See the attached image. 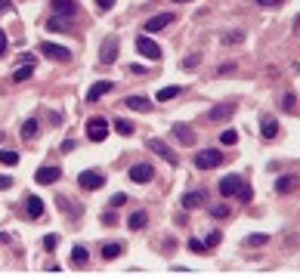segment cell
Returning <instances> with one entry per match:
<instances>
[{
  "label": "cell",
  "mask_w": 300,
  "mask_h": 278,
  "mask_svg": "<svg viewBox=\"0 0 300 278\" xmlns=\"http://www.w3.org/2000/svg\"><path fill=\"white\" fill-rule=\"evenodd\" d=\"M59 176H62V170L56 167V164H43V167H40L38 173H34V179H38L40 185H50V182H56Z\"/></svg>",
  "instance_id": "10"
},
{
  "label": "cell",
  "mask_w": 300,
  "mask_h": 278,
  "mask_svg": "<svg viewBox=\"0 0 300 278\" xmlns=\"http://www.w3.org/2000/svg\"><path fill=\"white\" fill-rule=\"evenodd\" d=\"M174 3H189V0H174Z\"/></svg>",
  "instance_id": "48"
},
{
  "label": "cell",
  "mask_w": 300,
  "mask_h": 278,
  "mask_svg": "<svg viewBox=\"0 0 300 278\" xmlns=\"http://www.w3.org/2000/svg\"><path fill=\"white\" fill-rule=\"evenodd\" d=\"M87 260H90V253H87V247H80V244H77V247L72 250V263H75V266H84Z\"/></svg>",
  "instance_id": "27"
},
{
  "label": "cell",
  "mask_w": 300,
  "mask_h": 278,
  "mask_svg": "<svg viewBox=\"0 0 300 278\" xmlns=\"http://www.w3.org/2000/svg\"><path fill=\"white\" fill-rule=\"evenodd\" d=\"M235 71V65L232 62H229V65H220V68H217V74H220V77H226V74H232Z\"/></svg>",
  "instance_id": "42"
},
{
  "label": "cell",
  "mask_w": 300,
  "mask_h": 278,
  "mask_svg": "<svg viewBox=\"0 0 300 278\" xmlns=\"http://www.w3.org/2000/svg\"><path fill=\"white\" fill-rule=\"evenodd\" d=\"M112 87H114L112 80H96V84L87 90V102H99L102 96H106V93H112Z\"/></svg>",
  "instance_id": "14"
},
{
  "label": "cell",
  "mask_w": 300,
  "mask_h": 278,
  "mask_svg": "<svg viewBox=\"0 0 300 278\" xmlns=\"http://www.w3.org/2000/svg\"><path fill=\"white\" fill-rule=\"evenodd\" d=\"M220 142H223V145H235V142H238V133H235V130H223V133H220Z\"/></svg>",
  "instance_id": "31"
},
{
  "label": "cell",
  "mask_w": 300,
  "mask_h": 278,
  "mask_svg": "<svg viewBox=\"0 0 300 278\" xmlns=\"http://www.w3.org/2000/svg\"><path fill=\"white\" fill-rule=\"evenodd\" d=\"M136 50H140V56H146V59H152V62H158L161 59V46L152 40V37H136Z\"/></svg>",
  "instance_id": "5"
},
{
  "label": "cell",
  "mask_w": 300,
  "mask_h": 278,
  "mask_svg": "<svg viewBox=\"0 0 300 278\" xmlns=\"http://www.w3.org/2000/svg\"><path fill=\"white\" fill-rule=\"evenodd\" d=\"M294 99H297L294 93H285V99H282V108H285V111H294V105H297Z\"/></svg>",
  "instance_id": "34"
},
{
  "label": "cell",
  "mask_w": 300,
  "mask_h": 278,
  "mask_svg": "<svg viewBox=\"0 0 300 278\" xmlns=\"http://www.w3.org/2000/svg\"><path fill=\"white\" fill-rule=\"evenodd\" d=\"M9 9H13V0H0V16L9 13Z\"/></svg>",
  "instance_id": "46"
},
{
  "label": "cell",
  "mask_w": 300,
  "mask_h": 278,
  "mask_svg": "<svg viewBox=\"0 0 300 278\" xmlns=\"http://www.w3.org/2000/svg\"><path fill=\"white\" fill-rule=\"evenodd\" d=\"M235 114V102H220V105H214L211 111H207V118L211 121H226Z\"/></svg>",
  "instance_id": "12"
},
{
  "label": "cell",
  "mask_w": 300,
  "mask_h": 278,
  "mask_svg": "<svg viewBox=\"0 0 300 278\" xmlns=\"http://www.w3.org/2000/svg\"><path fill=\"white\" fill-rule=\"evenodd\" d=\"M211 213H214L217 219H226V216H229V207H226V204H217V207H214Z\"/></svg>",
  "instance_id": "37"
},
{
  "label": "cell",
  "mask_w": 300,
  "mask_h": 278,
  "mask_svg": "<svg viewBox=\"0 0 300 278\" xmlns=\"http://www.w3.org/2000/svg\"><path fill=\"white\" fill-rule=\"evenodd\" d=\"M114 59H118V37H106V43H102V50H99V62L102 65H112Z\"/></svg>",
  "instance_id": "7"
},
{
  "label": "cell",
  "mask_w": 300,
  "mask_h": 278,
  "mask_svg": "<svg viewBox=\"0 0 300 278\" xmlns=\"http://www.w3.org/2000/svg\"><path fill=\"white\" fill-rule=\"evenodd\" d=\"M109 130H112V121H106V118H90L87 121V139L90 142H106Z\"/></svg>",
  "instance_id": "2"
},
{
  "label": "cell",
  "mask_w": 300,
  "mask_h": 278,
  "mask_svg": "<svg viewBox=\"0 0 300 278\" xmlns=\"http://www.w3.org/2000/svg\"><path fill=\"white\" fill-rule=\"evenodd\" d=\"M241 40V31H232V34H223V43H238Z\"/></svg>",
  "instance_id": "40"
},
{
  "label": "cell",
  "mask_w": 300,
  "mask_h": 278,
  "mask_svg": "<svg viewBox=\"0 0 300 278\" xmlns=\"http://www.w3.org/2000/svg\"><path fill=\"white\" fill-rule=\"evenodd\" d=\"M50 3H53V16L68 19V16L77 13V0H50Z\"/></svg>",
  "instance_id": "11"
},
{
  "label": "cell",
  "mask_w": 300,
  "mask_h": 278,
  "mask_svg": "<svg viewBox=\"0 0 300 278\" xmlns=\"http://www.w3.org/2000/svg\"><path fill=\"white\" fill-rule=\"evenodd\" d=\"M59 152H65V155H68V152H75V139H65V142H62V148H59Z\"/></svg>",
  "instance_id": "45"
},
{
  "label": "cell",
  "mask_w": 300,
  "mask_h": 278,
  "mask_svg": "<svg viewBox=\"0 0 300 278\" xmlns=\"http://www.w3.org/2000/svg\"><path fill=\"white\" fill-rule=\"evenodd\" d=\"M177 96H183V87H164V90H158V96H155V99L170 102V99H177Z\"/></svg>",
  "instance_id": "24"
},
{
  "label": "cell",
  "mask_w": 300,
  "mask_h": 278,
  "mask_svg": "<svg viewBox=\"0 0 300 278\" xmlns=\"http://www.w3.org/2000/svg\"><path fill=\"white\" fill-rule=\"evenodd\" d=\"M6 46H9V40H6L3 28H0V59H3V56H6Z\"/></svg>",
  "instance_id": "39"
},
{
  "label": "cell",
  "mask_w": 300,
  "mask_h": 278,
  "mask_svg": "<svg viewBox=\"0 0 300 278\" xmlns=\"http://www.w3.org/2000/svg\"><path fill=\"white\" fill-rule=\"evenodd\" d=\"M38 50L47 56V59H53V62H68L72 59V50H68V46H59V43H50V40H43Z\"/></svg>",
  "instance_id": "3"
},
{
  "label": "cell",
  "mask_w": 300,
  "mask_h": 278,
  "mask_svg": "<svg viewBox=\"0 0 300 278\" xmlns=\"http://www.w3.org/2000/svg\"><path fill=\"white\" fill-rule=\"evenodd\" d=\"M124 204H127V195H124V192L112 195V207H114V210H118V207H124Z\"/></svg>",
  "instance_id": "36"
},
{
  "label": "cell",
  "mask_w": 300,
  "mask_h": 278,
  "mask_svg": "<svg viewBox=\"0 0 300 278\" xmlns=\"http://www.w3.org/2000/svg\"><path fill=\"white\" fill-rule=\"evenodd\" d=\"M149 148H152V152L158 155V158H164L167 164H180V158H177V152H170V145L164 142V139H149Z\"/></svg>",
  "instance_id": "6"
},
{
  "label": "cell",
  "mask_w": 300,
  "mask_h": 278,
  "mask_svg": "<svg viewBox=\"0 0 300 278\" xmlns=\"http://www.w3.org/2000/svg\"><path fill=\"white\" fill-rule=\"evenodd\" d=\"M170 22H174V13H158V16L149 19L143 28H146V34H155V31H164V28L170 25Z\"/></svg>",
  "instance_id": "8"
},
{
  "label": "cell",
  "mask_w": 300,
  "mask_h": 278,
  "mask_svg": "<svg viewBox=\"0 0 300 278\" xmlns=\"http://www.w3.org/2000/svg\"><path fill=\"white\" fill-rule=\"evenodd\" d=\"M102 223H106V226H114V223H118V216H114V210H109L106 216H102Z\"/></svg>",
  "instance_id": "44"
},
{
  "label": "cell",
  "mask_w": 300,
  "mask_h": 278,
  "mask_svg": "<svg viewBox=\"0 0 300 278\" xmlns=\"http://www.w3.org/2000/svg\"><path fill=\"white\" fill-rule=\"evenodd\" d=\"M223 164V152L220 148H201L198 155H195V167L198 170H214Z\"/></svg>",
  "instance_id": "1"
},
{
  "label": "cell",
  "mask_w": 300,
  "mask_h": 278,
  "mask_svg": "<svg viewBox=\"0 0 300 278\" xmlns=\"http://www.w3.org/2000/svg\"><path fill=\"white\" fill-rule=\"evenodd\" d=\"M235 198H238V201H251V198H254V189H251L248 182H241V189H238Z\"/></svg>",
  "instance_id": "32"
},
{
  "label": "cell",
  "mask_w": 300,
  "mask_h": 278,
  "mask_svg": "<svg viewBox=\"0 0 300 278\" xmlns=\"http://www.w3.org/2000/svg\"><path fill=\"white\" fill-rule=\"evenodd\" d=\"M146 223H149V216H146V210H133V213H130V219H127V226H130L133 232H140V229H146Z\"/></svg>",
  "instance_id": "20"
},
{
  "label": "cell",
  "mask_w": 300,
  "mask_h": 278,
  "mask_svg": "<svg viewBox=\"0 0 300 278\" xmlns=\"http://www.w3.org/2000/svg\"><path fill=\"white\" fill-rule=\"evenodd\" d=\"M174 136L180 139L183 145H195V130L186 127V124H174Z\"/></svg>",
  "instance_id": "15"
},
{
  "label": "cell",
  "mask_w": 300,
  "mask_h": 278,
  "mask_svg": "<svg viewBox=\"0 0 300 278\" xmlns=\"http://www.w3.org/2000/svg\"><path fill=\"white\" fill-rule=\"evenodd\" d=\"M96 6H99V13H109V9L114 6V0H96Z\"/></svg>",
  "instance_id": "41"
},
{
  "label": "cell",
  "mask_w": 300,
  "mask_h": 278,
  "mask_svg": "<svg viewBox=\"0 0 300 278\" xmlns=\"http://www.w3.org/2000/svg\"><path fill=\"white\" fill-rule=\"evenodd\" d=\"M13 185V176H0V189H9Z\"/></svg>",
  "instance_id": "47"
},
{
  "label": "cell",
  "mask_w": 300,
  "mask_h": 278,
  "mask_svg": "<svg viewBox=\"0 0 300 278\" xmlns=\"http://www.w3.org/2000/svg\"><path fill=\"white\" fill-rule=\"evenodd\" d=\"M297 185V176H279L275 179V192H291Z\"/></svg>",
  "instance_id": "25"
},
{
  "label": "cell",
  "mask_w": 300,
  "mask_h": 278,
  "mask_svg": "<svg viewBox=\"0 0 300 278\" xmlns=\"http://www.w3.org/2000/svg\"><path fill=\"white\" fill-rule=\"evenodd\" d=\"M0 164L13 167V164H19V155H16V152H9V148H0Z\"/></svg>",
  "instance_id": "28"
},
{
  "label": "cell",
  "mask_w": 300,
  "mask_h": 278,
  "mask_svg": "<svg viewBox=\"0 0 300 278\" xmlns=\"http://www.w3.org/2000/svg\"><path fill=\"white\" fill-rule=\"evenodd\" d=\"M204 198H207L204 192H186V195H183V210H195V207H201Z\"/></svg>",
  "instance_id": "16"
},
{
  "label": "cell",
  "mask_w": 300,
  "mask_h": 278,
  "mask_svg": "<svg viewBox=\"0 0 300 278\" xmlns=\"http://www.w3.org/2000/svg\"><path fill=\"white\" fill-rule=\"evenodd\" d=\"M189 250H192V253H207V250H204V244H201L198 238H192V241H189Z\"/></svg>",
  "instance_id": "38"
},
{
  "label": "cell",
  "mask_w": 300,
  "mask_h": 278,
  "mask_svg": "<svg viewBox=\"0 0 300 278\" xmlns=\"http://www.w3.org/2000/svg\"><path fill=\"white\" fill-rule=\"evenodd\" d=\"M34 136H38V121L28 118L25 124H22V139H34Z\"/></svg>",
  "instance_id": "26"
},
{
  "label": "cell",
  "mask_w": 300,
  "mask_h": 278,
  "mask_svg": "<svg viewBox=\"0 0 300 278\" xmlns=\"http://www.w3.org/2000/svg\"><path fill=\"white\" fill-rule=\"evenodd\" d=\"M25 207H28V216H31V219H40V216H43V201L38 198V195H28Z\"/></svg>",
  "instance_id": "18"
},
{
  "label": "cell",
  "mask_w": 300,
  "mask_h": 278,
  "mask_svg": "<svg viewBox=\"0 0 300 278\" xmlns=\"http://www.w3.org/2000/svg\"><path fill=\"white\" fill-rule=\"evenodd\" d=\"M31 74H34V62H22L16 71H13V80H16V84H22V80H28Z\"/></svg>",
  "instance_id": "21"
},
{
  "label": "cell",
  "mask_w": 300,
  "mask_h": 278,
  "mask_svg": "<svg viewBox=\"0 0 300 278\" xmlns=\"http://www.w3.org/2000/svg\"><path fill=\"white\" fill-rule=\"evenodd\" d=\"M152 176H155V167H152V164H133V167H130V179L140 182V185L152 182Z\"/></svg>",
  "instance_id": "9"
},
{
  "label": "cell",
  "mask_w": 300,
  "mask_h": 278,
  "mask_svg": "<svg viewBox=\"0 0 300 278\" xmlns=\"http://www.w3.org/2000/svg\"><path fill=\"white\" fill-rule=\"evenodd\" d=\"M217 244H220V232H211V235H207V238H204V250H207V253H211V250H214Z\"/></svg>",
  "instance_id": "29"
},
{
  "label": "cell",
  "mask_w": 300,
  "mask_h": 278,
  "mask_svg": "<svg viewBox=\"0 0 300 278\" xmlns=\"http://www.w3.org/2000/svg\"><path fill=\"white\" fill-rule=\"evenodd\" d=\"M275 133H279V124H275V118H263V121H260V136H263V139H275Z\"/></svg>",
  "instance_id": "19"
},
{
  "label": "cell",
  "mask_w": 300,
  "mask_h": 278,
  "mask_svg": "<svg viewBox=\"0 0 300 278\" xmlns=\"http://www.w3.org/2000/svg\"><path fill=\"white\" fill-rule=\"evenodd\" d=\"M112 127H114V133H121V136H133L136 133V127L127 121V118H118V121H112Z\"/></svg>",
  "instance_id": "23"
},
{
  "label": "cell",
  "mask_w": 300,
  "mask_h": 278,
  "mask_svg": "<svg viewBox=\"0 0 300 278\" xmlns=\"http://www.w3.org/2000/svg\"><path fill=\"white\" fill-rule=\"evenodd\" d=\"M56 244H59V235H43V247L47 250H56Z\"/></svg>",
  "instance_id": "35"
},
{
  "label": "cell",
  "mask_w": 300,
  "mask_h": 278,
  "mask_svg": "<svg viewBox=\"0 0 300 278\" xmlns=\"http://www.w3.org/2000/svg\"><path fill=\"white\" fill-rule=\"evenodd\" d=\"M121 244H118V241H109V244H102L99 247V253H102V260H114V257H121Z\"/></svg>",
  "instance_id": "22"
},
{
  "label": "cell",
  "mask_w": 300,
  "mask_h": 278,
  "mask_svg": "<svg viewBox=\"0 0 300 278\" xmlns=\"http://www.w3.org/2000/svg\"><path fill=\"white\" fill-rule=\"evenodd\" d=\"M127 108H133V111H152V99H146V96H127Z\"/></svg>",
  "instance_id": "17"
},
{
  "label": "cell",
  "mask_w": 300,
  "mask_h": 278,
  "mask_svg": "<svg viewBox=\"0 0 300 278\" xmlns=\"http://www.w3.org/2000/svg\"><path fill=\"white\" fill-rule=\"evenodd\" d=\"M47 28H50V31H65L68 25H65V19H62V16H53V19L47 22Z\"/></svg>",
  "instance_id": "30"
},
{
  "label": "cell",
  "mask_w": 300,
  "mask_h": 278,
  "mask_svg": "<svg viewBox=\"0 0 300 278\" xmlns=\"http://www.w3.org/2000/svg\"><path fill=\"white\" fill-rule=\"evenodd\" d=\"M248 247H257V244H269V235H248V241H245Z\"/></svg>",
  "instance_id": "33"
},
{
  "label": "cell",
  "mask_w": 300,
  "mask_h": 278,
  "mask_svg": "<svg viewBox=\"0 0 300 278\" xmlns=\"http://www.w3.org/2000/svg\"><path fill=\"white\" fill-rule=\"evenodd\" d=\"M77 182H80V189L93 192V189H102V185H106V173H99V170H84V173H77Z\"/></svg>",
  "instance_id": "4"
},
{
  "label": "cell",
  "mask_w": 300,
  "mask_h": 278,
  "mask_svg": "<svg viewBox=\"0 0 300 278\" xmlns=\"http://www.w3.org/2000/svg\"><path fill=\"white\" fill-rule=\"evenodd\" d=\"M217 189H220L223 198H232V195H238V189H241V176H223Z\"/></svg>",
  "instance_id": "13"
},
{
  "label": "cell",
  "mask_w": 300,
  "mask_h": 278,
  "mask_svg": "<svg viewBox=\"0 0 300 278\" xmlns=\"http://www.w3.org/2000/svg\"><path fill=\"white\" fill-rule=\"evenodd\" d=\"M257 3H260V6H266V9H272V6H282L285 0H257Z\"/></svg>",
  "instance_id": "43"
}]
</instances>
